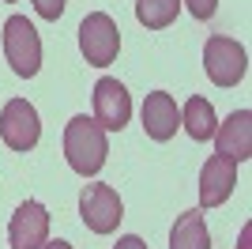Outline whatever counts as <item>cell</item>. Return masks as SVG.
<instances>
[{
    "label": "cell",
    "mask_w": 252,
    "mask_h": 249,
    "mask_svg": "<svg viewBox=\"0 0 252 249\" xmlns=\"http://www.w3.org/2000/svg\"><path fill=\"white\" fill-rule=\"evenodd\" d=\"M109 144H105V128L87 114H75L64 124V159L79 177H94L105 166Z\"/></svg>",
    "instance_id": "6da1fadb"
},
{
    "label": "cell",
    "mask_w": 252,
    "mask_h": 249,
    "mask_svg": "<svg viewBox=\"0 0 252 249\" xmlns=\"http://www.w3.org/2000/svg\"><path fill=\"white\" fill-rule=\"evenodd\" d=\"M4 57H8L11 72L31 80L42 68V38L34 31V23L27 15H11L4 23Z\"/></svg>",
    "instance_id": "7a4b0ae2"
},
{
    "label": "cell",
    "mask_w": 252,
    "mask_h": 249,
    "mask_svg": "<svg viewBox=\"0 0 252 249\" xmlns=\"http://www.w3.org/2000/svg\"><path fill=\"white\" fill-rule=\"evenodd\" d=\"M203 68H207V80L215 87H237L245 80V72H249V53H245L241 42L215 34L203 45Z\"/></svg>",
    "instance_id": "3957f363"
},
{
    "label": "cell",
    "mask_w": 252,
    "mask_h": 249,
    "mask_svg": "<svg viewBox=\"0 0 252 249\" xmlns=\"http://www.w3.org/2000/svg\"><path fill=\"white\" fill-rule=\"evenodd\" d=\"M79 219H83L87 230H94V234H113L121 227V219H125V204L117 197L113 185H83L79 193Z\"/></svg>",
    "instance_id": "277c9868"
},
{
    "label": "cell",
    "mask_w": 252,
    "mask_h": 249,
    "mask_svg": "<svg viewBox=\"0 0 252 249\" xmlns=\"http://www.w3.org/2000/svg\"><path fill=\"white\" fill-rule=\"evenodd\" d=\"M79 49H83L87 64H94V68H105V64L117 61V53H121V31H117V23L105 11H91L79 23Z\"/></svg>",
    "instance_id": "5b68a950"
},
{
    "label": "cell",
    "mask_w": 252,
    "mask_h": 249,
    "mask_svg": "<svg viewBox=\"0 0 252 249\" xmlns=\"http://www.w3.org/2000/svg\"><path fill=\"white\" fill-rule=\"evenodd\" d=\"M0 140L11 147V151H31L42 140V121H38V110H34L27 98H8L4 110H0Z\"/></svg>",
    "instance_id": "8992f818"
},
{
    "label": "cell",
    "mask_w": 252,
    "mask_h": 249,
    "mask_svg": "<svg viewBox=\"0 0 252 249\" xmlns=\"http://www.w3.org/2000/svg\"><path fill=\"white\" fill-rule=\"evenodd\" d=\"M132 117V98H128V87L113 76H102L94 83V121L102 124L105 132H121Z\"/></svg>",
    "instance_id": "52a82bcc"
},
{
    "label": "cell",
    "mask_w": 252,
    "mask_h": 249,
    "mask_svg": "<svg viewBox=\"0 0 252 249\" xmlns=\"http://www.w3.org/2000/svg\"><path fill=\"white\" fill-rule=\"evenodd\" d=\"M49 242V211L38 200H23L8 223V246L11 249H42Z\"/></svg>",
    "instance_id": "ba28073f"
},
{
    "label": "cell",
    "mask_w": 252,
    "mask_h": 249,
    "mask_svg": "<svg viewBox=\"0 0 252 249\" xmlns=\"http://www.w3.org/2000/svg\"><path fill=\"white\" fill-rule=\"evenodd\" d=\"M215 155L230 159V163H249L252 159V114L249 110H233L222 124H215Z\"/></svg>",
    "instance_id": "9c48e42d"
},
{
    "label": "cell",
    "mask_w": 252,
    "mask_h": 249,
    "mask_svg": "<svg viewBox=\"0 0 252 249\" xmlns=\"http://www.w3.org/2000/svg\"><path fill=\"white\" fill-rule=\"evenodd\" d=\"M233 185H237V163L222 155H211L200 170V204L203 208H219L233 197Z\"/></svg>",
    "instance_id": "30bf717a"
},
{
    "label": "cell",
    "mask_w": 252,
    "mask_h": 249,
    "mask_svg": "<svg viewBox=\"0 0 252 249\" xmlns=\"http://www.w3.org/2000/svg\"><path fill=\"white\" fill-rule=\"evenodd\" d=\"M181 128V114H177V102H173V94L166 91H151L143 98V132L158 144H166L173 140Z\"/></svg>",
    "instance_id": "8fae6325"
},
{
    "label": "cell",
    "mask_w": 252,
    "mask_h": 249,
    "mask_svg": "<svg viewBox=\"0 0 252 249\" xmlns=\"http://www.w3.org/2000/svg\"><path fill=\"white\" fill-rule=\"evenodd\" d=\"M169 249H211V234H207V219L200 208L181 211L173 230H169Z\"/></svg>",
    "instance_id": "7c38bea8"
},
{
    "label": "cell",
    "mask_w": 252,
    "mask_h": 249,
    "mask_svg": "<svg viewBox=\"0 0 252 249\" xmlns=\"http://www.w3.org/2000/svg\"><path fill=\"white\" fill-rule=\"evenodd\" d=\"M181 124H185V132L192 136V140H211L215 136V124H219V117H215V106L207 102V98H189L185 102V110H181Z\"/></svg>",
    "instance_id": "4fadbf2b"
},
{
    "label": "cell",
    "mask_w": 252,
    "mask_h": 249,
    "mask_svg": "<svg viewBox=\"0 0 252 249\" xmlns=\"http://www.w3.org/2000/svg\"><path fill=\"white\" fill-rule=\"evenodd\" d=\"M181 0H136V19L147 27V31H162L177 19Z\"/></svg>",
    "instance_id": "5bb4252c"
},
{
    "label": "cell",
    "mask_w": 252,
    "mask_h": 249,
    "mask_svg": "<svg viewBox=\"0 0 252 249\" xmlns=\"http://www.w3.org/2000/svg\"><path fill=\"white\" fill-rule=\"evenodd\" d=\"M34 11H38V15H42V19H61L64 15V0H34Z\"/></svg>",
    "instance_id": "9a60e30c"
},
{
    "label": "cell",
    "mask_w": 252,
    "mask_h": 249,
    "mask_svg": "<svg viewBox=\"0 0 252 249\" xmlns=\"http://www.w3.org/2000/svg\"><path fill=\"white\" fill-rule=\"evenodd\" d=\"M185 4H189V11L196 19H211V15L219 11V0H185Z\"/></svg>",
    "instance_id": "2e32d148"
},
{
    "label": "cell",
    "mask_w": 252,
    "mask_h": 249,
    "mask_svg": "<svg viewBox=\"0 0 252 249\" xmlns=\"http://www.w3.org/2000/svg\"><path fill=\"white\" fill-rule=\"evenodd\" d=\"M113 249H147V242L139 238V234H125V238H117Z\"/></svg>",
    "instance_id": "e0dca14e"
},
{
    "label": "cell",
    "mask_w": 252,
    "mask_h": 249,
    "mask_svg": "<svg viewBox=\"0 0 252 249\" xmlns=\"http://www.w3.org/2000/svg\"><path fill=\"white\" fill-rule=\"evenodd\" d=\"M252 246V227H245L241 230V242H237V249H249Z\"/></svg>",
    "instance_id": "ac0fdd59"
},
{
    "label": "cell",
    "mask_w": 252,
    "mask_h": 249,
    "mask_svg": "<svg viewBox=\"0 0 252 249\" xmlns=\"http://www.w3.org/2000/svg\"><path fill=\"white\" fill-rule=\"evenodd\" d=\"M42 249H72V246H68V242H61V238H57V242H45Z\"/></svg>",
    "instance_id": "d6986e66"
},
{
    "label": "cell",
    "mask_w": 252,
    "mask_h": 249,
    "mask_svg": "<svg viewBox=\"0 0 252 249\" xmlns=\"http://www.w3.org/2000/svg\"><path fill=\"white\" fill-rule=\"evenodd\" d=\"M4 4H15V0H4Z\"/></svg>",
    "instance_id": "ffe728a7"
}]
</instances>
